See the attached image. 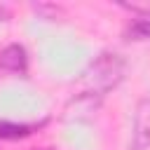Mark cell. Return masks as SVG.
Segmentation results:
<instances>
[{"mask_svg": "<svg viewBox=\"0 0 150 150\" xmlns=\"http://www.w3.org/2000/svg\"><path fill=\"white\" fill-rule=\"evenodd\" d=\"M124 70H127V63L120 54L115 52L98 54L82 73V94L77 96V101L96 103L98 98H103L110 89H115L122 82Z\"/></svg>", "mask_w": 150, "mask_h": 150, "instance_id": "cell-1", "label": "cell"}, {"mask_svg": "<svg viewBox=\"0 0 150 150\" xmlns=\"http://www.w3.org/2000/svg\"><path fill=\"white\" fill-rule=\"evenodd\" d=\"M131 150H150V96H143L136 103L134 129H131Z\"/></svg>", "mask_w": 150, "mask_h": 150, "instance_id": "cell-2", "label": "cell"}, {"mask_svg": "<svg viewBox=\"0 0 150 150\" xmlns=\"http://www.w3.org/2000/svg\"><path fill=\"white\" fill-rule=\"evenodd\" d=\"M28 68V56L21 45H9L0 52V70L9 75H23Z\"/></svg>", "mask_w": 150, "mask_h": 150, "instance_id": "cell-3", "label": "cell"}, {"mask_svg": "<svg viewBox=\"0 0 150 150\" xmlns=\"http://www.w3.org/2000/svg\"><path fill=\"white\" fill-rule=\"evenodd\" d=\"M134 12H143L131 26H129V35L134 40H150V7H129Z\"/></svg>", "mask_w": 150, "mask_h": 150, "instance_id": "cell-4", "label": "cell"}, {"mask_svg": "<svg viewBox=\"0 0 150 150\" xmlns=\"http://www.w3.org/2000/svg\"><path fill=\"white\" fill-rule=\"evenodd\" d=\"M5 16H7V12H5V9H2V7H0V21H2V19H5Z\"/></svg>", "mask_w": 150, "mask_h": 150, "instance_id": "cell-5", "label": "cell"}]
</instances>
